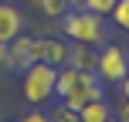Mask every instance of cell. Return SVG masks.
Segmentation results:
<instances>
[{
	"instance_id": "1",
	"label": "cell",
	"mask_w": 129,
	"mask_h": 122,
	"mask_svg": "<svg viewBox=\"0 0 129 122\" xmlns=\"http://www.w3.org/2000/svg\"><path fill=\"white\" fill-rule=\"evenodd\" d=\"M54 92L61 95V105L68 109H82L92 98H102V78L95 75V68H61Z\"/></svg>"
},
{
	"instance_id": "2",
	"label": "cell",
	"mask_w": 129,
	"mask_h": 122,
	"mask_svg": "<svg viewBox=\"0 0 129 122\" xmlns=\"http://www.w3.org/2000/svg\"><path fill=\"white\" fill-rule=\"evenodd\" d=\"M64 34L78 44H102L105 41V24L102 14L88 10V7H75V10H64Z\"/></svg>"
},
{
	"instance_id": "3",
	"label": "cell",
	"mask_w": 129,
	"mask_h": 122,
	"mask_svg": "<svg viewBox=\"0 0 129 122\" xmlns=\"http://www.w3.org/2000/svg\"><path fill=\"white\" fill-rule=\"evenodd\" d=\"M54 85H58V68L48 61H34L24 68V95L31 105H44L54 95Z\"/></svg>"
},
{
	"instance_id": "4",
	"label": "cell",
	"mask_w": 129,
	"mask_h": 122,
	"mask_svg": "<svg viewBox=\"0 0 129 122\" xmlns=\"http://www.w3.org/2000/svg\"><path fill=\"white\" fill-rule=\"evenodd\" d=\"M95 75L102 78V82H109V85H119V82L129 75V54H126L119 44L102 48V54L95 58Z\"/></svg>"
},
{
	"instance_id": "5",
	"label": "cell",
	"mask_w": 129,
	"mask_h": 122,
	"mask_svg": "<svg viewBox=\"0 0 129 122\" xmlns=\"http://www.w3.org/2000/svg\"><path fill=\"white\" fill-rule=\"evenodd\" d=\"M34 61H44V37L31 41V37H20L17 34V37L7 44V64L17 68V71H24L27 64H34Z\"/></svg>"
},
{
	"instance_id": "6",
	"label": "cell",
	"mask_w": 129,
	"mask_h": 122,
	"mask_svg": "<svg viewBox=\"0 0 129 122\" xmlns=\"http://www.w3.org/2000/svg\"><path fill=\"white\" fill-rule=\"evenodd\" d=\"M24 31V17L10 0H0V44H10L17 34Z\"/></svg>"
},
{
	"instance_id": "7",
	"label": "cell",
	"mask_w": 129,
	"mask_h": 122,
	"mask_svg": "<svg viewBox=\"0 0 129 122\" xmlns=\"http://www.w3.org/2000/svg\"><path fill=\"white\" fill-rule=\"evenodd\" d=\"M78 119L82 122H105V119H112V109H109V102H105V95L85 102L82 109H78Z\"/></svg>"
},
{
	"instance_id": "8",
	"label": "cell",
	"mask_w": 129,
	"mask_h": 122,
	"mask_svg": "<svg viewBox=\"0 0 129 122\" xmlns=\"http://www.w3.org/2000/svg\"><path fill=\"white\" fill-rule=\"evenodd\" d=\"M68 51H71V48L64 44V41L44 37V61L48 64H54V68H58V64H68Z\"/></svg>"
},
{
	"instance_id": "9",
	"label": "cell",
	"mask_w": 129,
	"mask_h": 122,
	"mask_svg": "<svg viewBox=\"0 0 129 122\" xmlns=\"http://www.w3.org/2000/svg\"><path fill=\"white\" fill-rule=\"evenodd\" d=\"M92 44H71V51H68V64L71 68H95V54L88 51Z\"/></svg>"
},
{
	"instance_id": "10",
	"label": "cell",
	"mask_w": 129,
	"mask_h": 122,
	"mask_svg": "<svg viewBox=\"0 0 129 122\" xmlns=\"http://www.w3.org/2000/svg\"><path fill=\"white\" fill-rule=\"evenodd\" d=\"M38 7L48 14V17H64V10H68V0H38Z\"/></svg>"
},
{
	"instance_id": "11",
	"label": "cell",
	"mask_w": 129,
	"mask_h": 122,
	"mask_svg": "<svg viewBox=\"0 0 129 122\" xmlns=\"http://www.w3.org/2000/svg\"><path fill=\"white\" fill-rule=\"evenodd\" d=\"M112 20H116L122 31H129V0H119V4L112 7Z\"/></svg>"
},
{
	"instance_id": "12",
	"label": "cell",
	"mask_w": 129,
	"mask_h": 122,
	"mask_svg": "<svg viewBox=\"0 0 129 122\" xmlns=\"http://www.w3.org/2000/svg\"><path fill=\"white\" fill-rule=\"evenodd\" d=\"M116 4H119V0H85L82 7H88V10H95V14H102V17H105V14H112V7H116Z\"/></svg>"
},
{
	"instance_id": "13",
	"label": "cell",
	"mask_w": 129,
	"mask_h": 122,
	"mask_svg": "<svg viewBox=\"0 0 129 122\" xmlns=\"http://www.w3.org/2000/svg\"><path fill=\"white\" fill-rule=\"evenodd\" d=\"M51 122H82V119H78V109H68V105H61V109H54Z\"/></svg>"
},
{
	"instance_id": "14",
	"label": "cell",
	"mask_w": 129,
	"mask_h": 122,
	"mask_svg": "<svg viewBox=\"0 0 129 122\" xmlns=\"http://www.w3.org/2000/svg\"><path fill=\"white\" fill-rule=\"evenodd\" d=\"M20 122H51V115H44V112H27Z\"/></svg>"
},
{
	"instance_id": "15",
	"label": "cell",
	"mask_w": 129,
	"mask_h": 122,
	"mask_svg": "<svg viewBox=\"0 0 129 122\" xmlns=\"http://www.w3.org/2000/svg\"><path fill=\"white\" fill-rule=\"evenodd\" d=\"M116 115H119V119H122V122H129V98H126V102H122V105H119V112H116Z\"/></svg>"
},
{
	"instance_id": "16",
	"label": "cell",
	"mask_w": 129,
	"mask_h": 122,
	"mask_svg": "<svg viewBox=\"0 0 129 122\" xmlns=\"http://www.w3.org/2000/svg\"><path fill=\"white\" fill-rule=\"evenodd\" d=\"M119 88H122V98H129V75L122 78V82H119Z\"/></svg>"
},
{
	"instance_id": "17",
	"label": "cell",
	"mask_w": 129,
	"mask_h": 122,
	"mask_svg": "<svg viewBox=\"0 0 129 122\" xmlns=\"http://www.w3.org/2000/svg\"><path fill=\"white\" fill-rule=\"evenodd\" d=\"M85 4V0H68V7H82Z\"/></svg>"
},
{
	"instance_id": "18",
	"label": "cell",
	"mask_w": 129,
	"mask_h": 122,
	"mask_svg": "<svg viewBox=\"0 0 129 122\" xmlns=\"http://www.w3.org/2000/svg\"><path fill=\"white\" fill-rule=\"evenodd\" d=\"M105 122H122V119H119V115H116V119H105Z\"/></svg>"
},
{
	"instance_id": "19",
	"label": "cell",
	"mask_w": 129,
	"mask_h": 122,
	"mask_svg": "<svg viewBox=\"0 0 129 122\" xmlns=\"http://www.w3.org/2000/svg\"><path fill=\"white\" fill-rule=\"evenodd\" d=\"M10 4H14V0H10Z\"/></svg>"
},
{
	"instance_id": "20",
	"label": "cell",
	"mask_w": 129,
	"mask_h": 122,
	"mask_svg": "<svg viewBox=\"0 0 129 122\" xmlns=\"http://www.w3.org/2000/svg\"><path fill=\"white\" fill-rule=\"evenodd\" d=\"M126 54H129V51H126Z\"/></svg>"
}]
</instances>
